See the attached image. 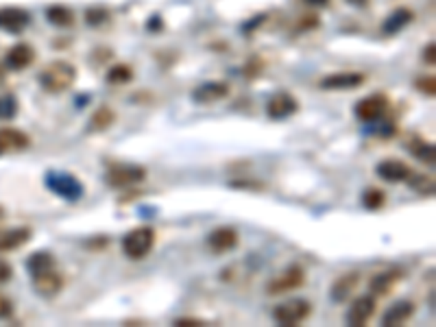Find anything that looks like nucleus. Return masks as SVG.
<instances>
[{
    "label": "nucleus",
    "instance_id": "obj_1",
    "mask_svg": "<svg viewBox=\"0 0 436 327\" xmlns=\"http://www.w3.org/2000/svg\"><path fill=\"white\" fill-rule=\"evenodd\" d=\"M74 81H77V68L70 62H64V59L50 62L38 74L40 87L48 94H62V92L70 90V87L74 85Z\"/></svg>",
    "mask_w": 436,
    "mask_h": 327
},
{
    "label": "nucleus",
    "instance_id": "obj_2",
    "mask_svg": "<svg viewBox=\"0 0 436 327\" xmlns=\"http://www.w3.org/2000/svg\"><path fill=\"white\" fill-rule=\"evenodd\" d=\"M44 184L55 196H60L68 203H77L85 194L83 182L79 179V177H74L72 172H66V170H48L44 174Z\"/></svg>",
    "mask_w": 436,
    "mask_h": 327
},
{
    "label": "nucleus",
    "instance_id": "obj_3",
    "mask_svg": "<svg viewBox=\"0 0 436 327\" xmlns=\"http://www.w3.org/2000/svg\"><path fill=\"white\" fill-rule=\"evenodd\" d=\"M157 233L151 225H140L125 233L123 238V253L129 260H144L155 247Z\"/></svg>",
    "mask_w": 436,
    "mask_h": 327
},
{
    "label": "nucleus",
    "instance_id": "obj_4",
    "mask_svg": "<svg viewBox=\"0 0 436 327\" xmlns=\"http://www.w3.org/2000/svg\"><path fill=\"white\" fill-rule=\"evenodd\" d=\"M147 179V168L138 164H113L105 172V184L116 190L135 188Z\"/></svg>",
    "mask_w": 436,
    "mask_h": 327
},
{
    "label": "nucleus",
    "instance_id": "obj_5",
    "mask_svg": "<svg viewBox=\"0 0 436 327\" xmlns=\"http://www.w3.org/2000/svg\"><path fill=\"white\" fill-rule=\"evenodd\" d=\"M310 314H312V304L308 299H301V296H295V299H288L273 308V321L277 325H288V327L303 323Z\"/></svg>",
    "mask_w": 436,
    "mask_h": 327
},
{
    "label": "nucleus",
    "instance_id": "obj_6",
    "mask_svg": "<svg viewBox=\"0 0 436 327\" xmlns=\"http://www.w3.org/2000/svg\"><path fill=\"white\" fill-rule=\"evenodd\" d=\"M389 107H391L389 96L382 94V92H377V94H369L362 101H358L356 107H354V113H356L358 121L367 123V125H373V123L384 121Z\"/></svg>",
    "mask_w": 436,
    "mask_h": 327
},
{
    "label": "nucleus",
    "instance_id": "obj_7",
    "mask_svg": "<svg viewBox=\"0 0 436 327\" xmlns=\"http://www.w3.org/2000/svg\"><path fill=\"white\" fill-rule=\"evenodd\" d=\"M303 284H306V271L299 264H293L267 284V292L269 294H284V292L301 288Z\"/></svg>",
    "mask_w": 436,
    "mask_h": 327
},
{
    "label": "nucleus",
    "instance_id": "obj_8",
    "mask_svg": "<svg viewBox=\"0 0 436 327\" xmlns=\"http://www.w3.org/2000/svg\"><path fill=\"white\" fill-rule=\"evenodd\" d=\"M375 174L380 177L382 182H386V184H401V182H408V177L413 174V168L406 164L403 160L386 157L382 162H377Z\"/></svg>",
    "mask_w": 436,
    "mask_h": 327
},
{
    "label": "nucleus",
    "instance_id": "obj_9",
    "mask_svg": "<svg viewBox=\"0 0 436 327\" xmlns=\"http://www.w3.org/2000/svg\"><path fill=\"white\" fill-rule=\"evenodd\" d=\"M375 308H377V301L373 294H362L358 299H354V304L347 308V314H345V321L347 325L352 327H362L371 321V316L375 314Z\"/></svg>",
    "mask_w": 436,
    "mask_h": 327
},
{
    "label": "nucleus",
    "instance_id": "obj_10",
    "mask_svg": "<svg viewBox=\"0 0 436 327\" xmlns=\"http://www.w3.org/2000/svg\"><path fill=\"white\" fill-rule=\"evenodd\" d=\"M367 81V77L362 72H334L321 79V87L328 92H345V90H356V87H362Z\"/></svg>",
    "mask_w": 436,
    "mask_h": 327
},
{
    "label": "nucleus",
    "instance_id": "obj_11",
    "mask_svg": "<svg viewBox=\"0 0 436 327\" xmlns=\"http://www.w3.org/2000/svg\"><path fill=\"white\" fill-rule=\"evenodd\" d=\"M299 111V101L290 92H275L267 103V116L271 121H286Z\"/></svg>",
    "mask_w": 436,
    "mask_h": 327
},
{
    "label": "nucleus",
    "instance_id": "obj_12",
    "mask_svg": "<svg viewBox=\"0 0 436 327\" xmlns=\"http://www.w3.org/2000/svg\"><path fill=\"white\" fill-rule=\"evenodd\" d=\"M31 284H33V290L38 296H42V299H52V296H57L64 288V275L57 271V266H55V269H50V271L33 275Z\"/></svg>",
    "mask_w": 436,
    "mask_h": 327
},
{
    "label": "nucleus",
    "instance_id": "obj_13",
    "mask_svg": "<svg viewBox=\"0 0 436 327\" xmlns=\"http://www.w3.org/2000/svg\"><path fill=\"white\" fill-rule=\"evenodd\" d=\"M229 92H231V87L227 81H206L192 90V101L199 105H210V103H218L227 99Z\"/></svg>",
    "mask_w": 436,
    "mask_h": 327
},
{
    "label": "nucleus",
    "instance_id": "obj_14",
    "mask_svg": "<svg viewBox=\"0 0 436 327\" xmlns=\"http://www.w3.org/2000/svg\"><path fill=\"white\" fill-rule=\"evenodd\" d=\"M31 24V13L22 7H3L0 9V31L5 33H22Z\"/></svg>",
    "mask_w": 436,
    "mask_h": 327
},
{
    "label": "nucleus",
    "instance_id": "obj_15",
    "mask_svg": "<svg viewBox=\"0 0 436 327\" xmlns=\"http://www.w3.org/2000/svg\"><path fill=\"white\" fill-rule=\"evenodd\" d=\"M35 48L26 42H20L16 46H11L5 55V68L7 70H13V72H20V70H26L28 66H33L35 62Z\"/></svg>",
    "mask_w": 436,
    "mask_h": 327
},
{
    "label": "nucleus",
    "instance_id": "obj_16",
    "mask_svg": "<svg viewBox=\"0 0 436 327\" xmlns=\"http://www.w3.org/2000/svg\"><path fill=\"white\" fill-rule=\"evenodd\" d=\"M206 243H208L212 253H227V251L238 247V231L234 227H229V225L216 227L208 233Z\"/></svg>",
    "mask_w": 436,
    "mask_h": 327
},
{
    "label": "nucleus",
    "instance_id": "obj_17",
    "mask_svg": "<svg viewBox=\"0 0 436 327\" xmlns=\"http://www.w3.org/2000/svg\"><path fill=\"white\" fill-rule=\"evenodd\" d=\"M360 279H362V275H360L358 271L342 273V275L336 277L334 284L330 286V299H332L334 304H342V301H347L349 296L354 294V290L358 288Z\"/></svg>",
    "mask_w": 436,
    "mask_h": 327
},
{
    "label": "nucleus",
    "instance_id": "obj_18",
    "mask_svg": "<svg viewBox=\"0 0 436 327\" xmlns=\"http://www.w3.org/2000/svg\"><path fill=\"white\" fill-rule=\"evenodd\" d=\"M417 312V306L415 301L410 299H401V301H395L384 314H382V325L384 327H397V325H403L406 321H410Z\"/></svg>",
    "mask_w": 436,
    "mask_h": 327
},
{
    "label": "nucleus",
    "instance_id": "obj_19",
    "mask_svg": "<svg viewBox=\"0 0 436 327\" xmlns=\"http://www.w3.org/2000/svg\"><path fill=\"white\" fill-rule=\"evenodd\" d=\"M33 238V229L31 227H13L9 231L0 233V253H9L20 249L22 245L31 243Z\"/></svg>",
    "mask_w": 436,
    "mask_h": 327
},
{
    "label": "nucleus",
    "instance_id": "obj_20",
    "mask_svg": "<svg viewBox=\"0 0 436 327\" xmlns=\"http://www.w3.org/2000/svg\"><path fill=\"white\" fill-rule=\"evenodd\" d=\"M403 277L401 269H389V271H382V273H375L369 282V290L373 296H384L389 294L395 284Z\"/></svg>",
    "mask_w": 436,
    "mask_h": 327
},
{
    "label": "nucleus",
    "instance_id": "obj_21",
    "mask_svg": "<svg viewBox=\"0 0 436 327\" xmlns=\"http://www.w3.org/2000/svg\"><path fill=\"white\" fill-rule=\"evenodd\" d=\"M31 144V138H28L24 131L13 129V127H5L0 129V151H24Z\"/></svg>",
    "mask_w": 436,
    "mask_h": 327
},
{
    "label": "nucleus",
    "instance_id": "obj_22",
    "mask_svg": "<svg viewBox=\"0 0 436 327\" xmlns=\"http://www.w3.org/2000/svg\"><path fill=\"white\" fill-rule=\"evenodd\" d=\"M413 20H415L413 9H408V7H399V9H395V11L384 20L382 31H384L386 35H397V33L403 31V28L408 26Z\"/></svg>",
    "mask_w": 436,
    "mask_h": 327
},
{
    "label": "nucleus",
    "instance_id": "obj_23",
    "mask_svg": "<svg viewBox=\"0 0 436 327\" xmlns=\"http://www.w3.org/2000/svg\"><path fill=\"white\" fill-rule=\"evenodd\" d=\"M55 266H57V260L50 251H35L26 257V271L31 277L40 275L44 271H50V269H55Z\"/></svg>",
    "mask_w": 436,
    "mask_h": 327
},
{
    "label": "nucleus",
    "instance_id": "obj_24",
    "mask_svg": "<svg viewBox=\"0 0 436 327\" xmlns=\"http://www.w3.org/2000/svg\"><path fill=\"white\" fill-rule=\"evenodd\" d=\"M46 20L57 28H68L74 24V11L66 5H50L46 9Z\"/></svg>",
    "mask_w": 436,
    "mask_h": 327
},
{
    "label": "nucleus",
    "instance_id": "obj_25",
    "mask_svg": "<svg viewBox=\"0 0 436 327\" xmlns=\"http://www.w3.org/2000/svg\"><path fill=\"white\" fill-rule=\"evenodd\" d=\"M408 148H410V153H413L419 162H423V164H427V166H434L436 153H434V144H432V142H427V140H423V138H415V140L408 144Z\"/></svg>",
    "mask_w": 436,
    "mask_h": 327
},
{
    "label": "nucleus",
    "instance_id": "obj_26",
    "mask_svg": "<svg viewBox=\"0 0 436 327\" xmlns=\"http://www.w3.org/2000/svg\"><path fill=\"white\" fill-rule=\"evenodd\" d=\"M113 121H116V111H113L111 107L103 105V107H99V109L92 113L87 129H90V131H105V129H109V127L113 125Z\"/></svg>",
    "mask_w": 436,
    "mask_h": 327
},
{
    "label": "nucleus",
    "instance_id": "obj_27",
    "mask_svg": "<svg viewBox=\"0 0 436 327\" xmlns=\"http://www.w3.org/2000/svg\"><path fill=\"white\" fill-rule=\"evenodd\" d=\"M107 83L109 85H127L129 81H133V68L127 64H113L107 70Z\"/></svg>",
    "mask_w": 436,
    "mask_h": 327
},
{
    "label": "nucleus",
    "instance_id": "obj_28",
    "mask_svg": "<svg viewBox=\"0 0 436 327\" xmlns=\"http://www.w3.org/2000/svg\"><path fill=\"white\" fill-rule=\"evenodd\" d=\"M386 203V194L380 190V188H367L362 192V205L367 207L369 212H377V210H382Z\"/></svg>",
    "mask_w": 436,
    "mask_h": 327
},
{
    "label": "nucleus",
    "instance_id": "obj_29",
    "mask_svg": "<svg viewBox=\"0 0 436 327\" xmlns=\"http://www.w3.org/2000/svg\"><path fill=\"white\" fill-rule=\"evenodd\" d=\"M111 20V11L107 7H90V9H85V24L87 26H103Z\"/></svg>",
    "mask_w": 436,
    "mask_h": 327
},
{
    "label": "nucleus",
    "instance_id": "obj_30",
    "mask_svg": "<svg viewBox=\"0 0 436 327\" xmlns=\"http://www.w3.org/2000/svg\"><path fill=\"white\" fill-rule=\"evenodd\" d=\"M20 103L16 94H0V121H11L18 116Z\"/></svg>",
    "mask_w": 436,
    "mask_h": 327
},
{
    "label": "nucleus",
    "instance_id": "obj_31",
    "mask_svg": "<svg viewBox=\"0 0 436 327\" xmlns=\"http://www.w3.org/2000/svg\"><path fill=\"white\" fill-rule=\"evenodd\" d=\"M408 184H410L417 192H421V194H425V196H432V194H434V179H432V177H427V174H410V177H408Z\"/></svg>",
    "mask_w": 436,
    "mask_h": 327
},
{
    "label": "nucleus",
    "instance_id": "obj_32",
    "mask_svg": "<svg viewBox=\"0 0 436 327\" xmlns=\"http://www.w3.org/2000/svg\"><path fill=\"white\" fill-rule=\"evenodd\" d=\"M415 87L427 99H434L436 96V79L434 77H419L415 81Z\"/></svg>",
    "mask_w": 436,
    "mask_h": 327
},
{
    "label": "nucleus",
    "instance_id": "obj_33",
    "mask_svg": "<svg viewBox=\"0 0 436 327\" xmlns=\"http://www.w3.org/2000/svg\"><path fill=\"white\" fill-rule=\"evenodd\" d=\"M11 314H13V301L5 292H0V321L11 318Z\"/></svg>",
    "mask_w": 436,
    "mask_h": 327
},
{
    "label": "nucleus",
    "instance_id": "obj_34",
    "mask_svg": "<svg viewBox=\"0 0 436 327\" xmlns=\"http://www.w3.org/2000/svg\"><path fill=\"white\" fill-rule=\"evenodd\" d=\"M13 277V266L7 260H0V284H7Z\"/></svg>",
    "mask_w": 436,
    "mask_h": 327
},
{
    "label": "nucleus",
    "instance_id": "obj_35",
    "mask_svg": "<svg viewBox=\"0 0 436 327\" xmlns=\"http://www.w3.org/2000/svg\"><path fill=\"white\" fill-rule=\"evenodd\" d=\"M423 62H425L427 66H434V64H436V46H434V42H430V44L425 46V50H423Z\"/></svg>",
    "mask_w": 436,
    "mask_h": 327
},
{
    "label": "nucleus",
    "instance_id": "obj_36",
    "mask_svg": "<svg viewBox=\"0 0 436 327\" xmlns=\"http://www.w3.org/2000/svg\"><path fill=\"white\" fill-rule=\"evenodd\" d=\"M174 325H179V327H199V325H208L206 321H201V318H190V316H181V318H177L174 321Z\"/></svg>",
    "mask_w": 436,
    "mask_h": 327
},
{
    "label": "nucleus",
    "instance_id": "obj_37",
    "mask_svg": "<svg viewBox=\"0 0 436 327\" xmlns=\"http://www.w3.org/2000/svg\"><path fill=\"white\" fill-rule=\"evenodd\" d=\"M310 26H318V18H308V20H301L299 24L301 31H310Z\"/></svg>",
    "mask_w": 436,
    "mask_h": 327
},
{
    "label": "nucleus",
    "instance_id": "obj_38",
    "mask_svg": "<svg viewBox=\"0 0 436 327\" xmlns=\"http://www.w3.org/2000/svg\"><path fill=\"white\" fill-rule=\"evenodd\" d=\"M303 3L310 5V7H328L330 0H303Z\"/></svg>",
    "mask_w": 436,
    "mask_h": 327
},
{
    "label": "nucleus",
    "instance_id": "obj_39",
    "mask_svg": "<svg viewBox=\"0 0 436 327\" xmlns=\"http://www.w3.org/2000/svg\"><path fill=\"white\" fill-rule=\"evenodd\" d=\"M349 5H354V7H367L369 5V0H347Z\"/></svg>",
    "mask_w": 436,
    "mask_h": 327
},
{
    "label": "nucleus",
    "instance_id": "obj_40",
    "mask_svg": "<svg viewBox=\"0 0 436 327\" xmlns=\"http://www.w3.org/2000/svg\"><path fill=\"white\" fill-rule=\"evenodd\" d=\"M5 216H7V212H5V207H3V205H0V221H3Z\"/></svg>",
    "mask_w": 436,
    "mask_h": 327
},
{
    "label": "nucleus",
    "instance_id": "obj_41",
    "mask_svg": "<svg viewBox=\"0 0 436 327\" xmlns=\"http://www.w3.org/2000/svg\"><path fill=\"white\" fill-rule=\"evenodd\" d=\"M3 83H5V70L0 68V85H3Z\"/></svg>",
    "mask_w": 436,
    "mask_h": 327
},
{
    "label": "nucleus",
    "instance_id": "obj_42",
    "mask_svg": "<svg viewBox=\"0 0 436 327\" xmlns=\"http://www.w3.org/2000/svg\"><path fill=\"white\" fill-rule=\"evenodd\" d=\"M0 155H3V151H0Z\"/></svg>",
    "mask_w": 436,
    "mask_h": 327
}]
</instances>
